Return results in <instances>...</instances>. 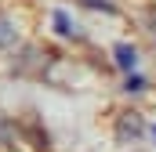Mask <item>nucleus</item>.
Returning a JSON list of instances; mask_svg holds the SVG:
<instances>
[{"label":"nucleus","mask_w":156,"mask_h":152,"mask_svg":"<svg viewBox=\"0 0 156 152\" xmlns=\"http://www.w3.org/2000/svg\"><path fill=\"white\" fill-rule=\"evenodd\" d=\"M153 138H156V127H153Z\"/></svg>","instance_id":"3"},{"label":"nucleus","mask_w":156,"mask_h":152,"mask_svg":"<svg viewBox=\"0 0 156 152\" xmlns=\"http://www.w3.org/2000/svg\"><path fill=\"white\" fill-rule=\"evenodd\" d=\"M55 26H58V33H73V29H69V18H66V11H55Z\"/></svg>","instance_id":"2"},{"label":"nucleus","mask_w":156,"mask_h":152,"mask_svg":"<svg viewBox=\"0 0 156 152\" xmlns=\"http://www.w3.org/2000/svg\"><path fill=\"white\" fill-rule=\"evenodd\" d=\"M116 62H120V69H134V47H127V43H120L116 47Z\"/></svg>","instance_id":"1"}]
</instances>
